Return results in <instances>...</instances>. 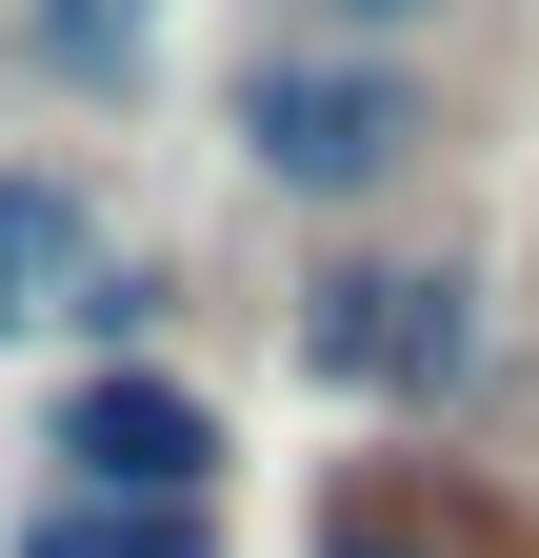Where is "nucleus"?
Returning <instances> with one entry per match:
<instances>
[{"label":"nucleus","instance_id":"f257e3e1","mask_svg":"<svg viewBox=\"0 0 539 558\" xmlns=\"http://www.w3.org/2000/svg\"><path fill=\"white\" fill-rule=\"evenodd\" d=\"M220 120H240V160L280 180V199H320V220L380 199V180H420V140H440V100L399 81L380 40H340V21H320V40H260Z\"/></svg>","mask_w":539,"mask_h":558},{"label":"nucleus","instance_id":"f03ea898","mask_svg":"<svg viewBox=\"0 0 539 558\" xmlns=\"http://www.w3.org/2000/svg\"><path fill=\"white\" fill-rule=\"evenodd\" d=\"M300 379L320 399H380V418L480 399V279L459 259H320L300 279Z\"/></svg>","mask_w":539,"mask_h":558},{"label":"nucleus","instance_id":"7ed1b4c3","mask_svg":"<svg viewBox=\"0 0 539 558\" xmlns=\"http://www.w3.org/2000/svg\"><path fill=\"white\" fill-rule=\"evenodd\" d=\"M40 459H60V478H100V499H220V399L100 339V360L40 399Z\"/></svg>","mask_w":539,"mask_h":558},{"label":"nucleus","instance_id":"20e7f679","mask_svg":"<svg viewBox=\"0 0 539 558\" xmlns=\"http://www.w3.org/2000/svg\"><path fill=\"white\" fill-rule=\"evenodd\" d=\"M81 300H100L81 180H60V160H0V339H40V319H81Z\"/></svg>","mask_w":539,"mask_h":558},{"label":"nucleus","instance_id":"39448f33","mask_svg":"<svg viewBox=\"0 0 539 558\" xmlns=\"http://www.w3.org/2000/svg\"><path fill=\"white\" fill-rule=\"evenodd\" d=\"M21 558H220V519H200V499H100V478H60V499L21 519Z\"/></svg>","mask_w":539,"mask_h":558},{"label":"nucleus","instance_id":"423d86ee","mask_svg":"<svg viewBox=\"0 0 539 558\" xmlns=\"http://www.w3.org/2000/svg\"><path fill=\"white\" fill-rule=\"evenodd\" d=\"M21 40L60 81H141V0H21Z\"/></svg>","mask_w":539,"mask_h":558},{"label":"nucleus","instance_id":"0eeeda50","mask_svg":"<svg viewBox=\"0 0 539 558\" xmlns=\"http://www.w3.org/2000/svg\"><path fill=\"white\" fill-rule=\"evenodd\" d=\"M320 558H440V538L399 519V499H340V519H320Z\"/></svg>","mask_w":539,"mask_h":558},{"label":"nucleus","instance_id":"6e6552de","mask_svg":"<svg viewBox=\"0 0 539 558\" xmlns=\"http://www.w3.org/2000/svg\"><path fill=\"white\" fill-rule=\"evenodd\" d=\"M320 21H340V40H399V21H440V0H320Z\"/></svg>","mask_w":539,"mask_h":558}]
</instances>
